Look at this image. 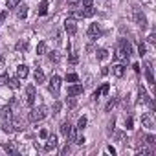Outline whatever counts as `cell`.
Masks as SVG:
<instances>
[{"mask_svg":"<svg viewBox=\"0 0 156 156\" xmlns=\"http://www.w3.org/2000/svg\"><path fill=\"white\" fill-rule=\"evenodd\" d=\"M46 116H48V108H46L44 105H41V107L31 108V112H30V121L37 123V121H42Z\"/></svg>","mask_w":156,"mask_h":156,"instance_id":"cell-1","label":"cell"},{"mask_svg":"<svg viewBox=\"0 0 156 156\" xmlns=\"http://www.w3.org/2000/svg\"><path fill=\"white\" fill-rule=\"evenodd\" d=\"M48 90H50L53 96H59V90H61V77H59V75H51V77H50Z\"/></svg>","mask_w":156,"mask_h":156,"instance_id":"cell-2","label":"cell"},{"mask_svg":"<svg viewBox=\"0 0 156 156\" xmlns=\"http://www.w3.org/2000/svg\"><path fill=\"white\" fill-rule=\"evenodd\" d=\"M61 134L66 140H70V141H73V138H75V132H73V129H72V125L68 121H62L61 123Z\"/></svg>","mask_w":156,"mask_h":156,"instance_id":"cell-3","label":"cell"},{"mask_svg":"<svg viewBox=\"0 0 156 156\" xmlns=\"http://www.w3.org/2000/svg\"><path fill=\"white\" fill-rule=\"evenodd\" d=\"M35 98H37L35 87H33V85H28V87H26V105L33 107V103H35Z\"/></svg>","mask_w":156,"mask_h":156,"instance_id":"cell-4","label":"cell"},{"mask_svg":"<svg viewBox=\"0 0 156 156\" xmlns=\"http://www.w3.org/2000/svg\"><path fill=\"white\" fill-rule=\"evenodd\" d=\"M134 20H136V24H138L141 30L147 28V17H145L140 9H134Z\"/></svg>","mask_w":156,"mask_h":156,"instance_id":"cell-5","label":"cell"},{"mask_svg":"<svg viewBox=\"0 0 156 156\" xmlns=\"http://www.w3.org/2000/svg\"><path fill=\"white\" fill-rule=\"evenodd\" d=\"M64 30H66L68 35H75V33H77V24H75V20H73V19H66V20H64Z\"/></svg>","mask_w":156,"mask_h":156,"instance_id":"cell-6","label":"cell"},{"mask_svg":"<svg viewBox=\"0 0 156 156\" xmlns=\"http://www.w3.org/2000/svg\"><path fill=\"white\" fill-rule=\"evenodd\" d=\"M145 77H147V83L151 85V87H154L156 83H154V73H152V64L147 61L145 62Z\"/></svg>","mask_w":156,"mask_h":156,"instance_id":"cell-7","label":"cell"},{"mask_svg":"<svg viewBox=\"0 0 156 156\" xmlns=\"http://www.w3.org/2000/svg\"><path fill=\"white\" fill-rule=\"evenodd\" d=\"M101 28H99V24H90L88 26V37L94 41V39H98V37H101Z\"/></svg>","mask_w":156,"mask_h":156,"instance_id":"cell-8","label":"cell"},{"mask_svg":"<svg viewBox=\"0 0 156 156\" xmlns=\"http://www.w3.org/2000/svg\"><path fill=\"white\" fill-rule=\"evenodd\" d=\"M46 140H48V141H46V145H44V151H48V152H50V151H53V149L57 147V143H59V141H57V136H55V134H48V138H46Z\"/></svg>","mask_w":156,"mask_h":156,"instance_id":"cell-9","label":"cell"},{"mask_svg":"<svg viewBox=\"0 0 156 156\" xmlns=\"http://www.w3.org/2000/svg\"><path fill=\"white\" fill-rule=\"evenodd\" d=\"M118 48L127 55V57H130V53H132V48H130V44H129V41L127 39H121L119 42H118Z\"/></svg>","mask_w":156,"mask_h":156,"instance_id":"cell-10","label":"cell"},{"mask_svg":"<svg viewBox=\"0 0 156 156\" xmlns=\"http://www.w3.org/2000/svg\"><path fill=\"white\" fill-rule=\"evenodd\" d=\"M141 123H143V127H145V129H149V130H152V129H154V119H152V116H151V114H143V116H141Z\"/></svg>","mask_w":156,"mask_h":156,"instance_id":"cell-11","label":"cell"},{"mask_svg":"<svg viewBox=\"0 0 156 156\" xmlns=\"http://www.w3.org/2000/svg\"><path fill=\"white\" fill-rule=\"evenodd\" d=\"M28 75H30V68L26 64H19L17 66V77H19V79H26Z\"/></svg>","mask_w":156,"mask_h":156,"instance_id":"cell-12","label":"cell"},{"mask_svg":"<svg viewBox=\"0 0 156 156\" xmlns=\"http://www.w3.org/2000/svg\"><path fill=\"white\" fill-rule=\"evenodd\" d=\"M108 90H110V87H108V83H105L103 87H99L94 94H92V98L94 99H98V98H101V96H105V94H108Z\"/></svg>","mask_w":156,"mask_h":156,"instance_id":"cell-13","label":"cell"},{"mask_svg":"<svg viewBox=\"0 0 156 156\" xmlns=\"http://www.w3.org/2000/svg\"><path fill=\"white\" fill-rule=\"evenodd\" d=\"M79 94H83V85H72V87H68V96H79Z\"/></svg>","mask_w":156,"mask_h":156,"instance_id":"cell-14","label":"cell"},{"mask_svg":"<svg viewBox=\"0 0 156 156\" xmlns=\"http://www.w3.org/2000/svg\"><path fill=\"white\" fill-rule=\"evenodd\" d=\"M94 15H96L94 8H83L79 13H77V17H83V19H88V17H94Z\"/></svg>","mask_w":156,"mask_h":156,"instance_id":"cell-15","label":"cell"},{"mask_svg":"<svg viewBox=\"0 0 156 156\" xmlns=\"http://www.w3.org/2000/svg\"><path fill=\"white\" fill-rule=\"evenodd\" d=\"M123 73H125V66H123V64H114V66H112V75L123 77Z\"/></svg>","mask_w":156,"mask_h":156,"instance_id":"cell-16","label":"cell"},{"mask_svg":"<svg viewBox=\"0 0 156 156\" xmlns=\"http://www.w3.org/2000/svg\"><path fill=\"white\" fill-rule=\"evenodd\" d=\"M22 119L20 118H11V129L13 130H22Z\"/></svg>","mask_w":156,"mask_h":156,"instance_id":"cell-17","label":"cell"},{"mask_svg":"<svg viewBox=\"0 0 156 156\" xmlns=\"http://www.w3.org/2000/svg\"><path fill=\"white\" fill-rule=\"evenodd\" d=\"M8 87H11L13 90H19L20 88V79L19 77H13V79H8V83H6Z\"/></svg>","mask_w":156,"mask_h":156,"instance_id":"cell-18","label":"cell"},{"mask_svg":"<svg viewBox=\"0 0 156 156\" xmlns=\"http://www.w3.org/2000/svg\"><path fill=\"white\" fill-rule=\"evenodd\" d=\"M35 81H37L39 85L46 81V77H44V72H42L41 68H37V70H35Z\"/></svg>","mask_w":156,"mask_h":156,"instance_id":"cell-19","label":"cell"},{"mask_svg":"<svg viewBox=\"0 0 156 156\" xmlns=\"http://www.w3.org/2000/svg\"><path fill=\"white\" fill-rule=\"evenodd\" d=\"M37 13H39V15H46V13H48V2H46V0H42V2L39 4Z\"/></svg>","mask_w":156,"mask_h":156,"instance_id":"cell-20","label":"cell"},{"mask_svg":"<svg viewBox=\"0 0 156 156\" xmlns=\"http://www.w3.org/2000/svg\"><path fill=\"white\" fill-rule=\"evenodd\" d=\"M15 48H17V51H22V50H26V48H28V39H22V41H19Z\"/></svg>","mask_w":156,"mask_h":156,"instance_id":"cell-21","label":"cell"},{"mask_svg":"<svg viewBox=\"0 0 156 156\" xmlns=\"http://www.w3.org/2000/svg\"><path fill=\"white\" fill-rule=\"evenodd\" d=\"M37 53H39V55H44V53H48L46 42H39V44H37Z\"/></svg>","mask_w":156,"mask_h":156,"instance_id":"cell-22","label":"cell"},{"mask_svg":"<svg viewBox=\"0 0 156 156\" xmlns=\"http://www.w3.org/2000/svg\"><path fill=\"white\" fill-rule=\"evenodd\" d=\"M107 57H108V50H105V48L98 50V59H99V61H105Z\"/></svg>","mask_w":156,"mask_h":156,"instance_id":"cell-23","label":"cell"},{"mask_svg":"<svg viewBox=\"0 0 156 156\" xmlns=\"http://www.w3.org/2000/svg\"><path fill=\"white\" fill-rule=\"evenodd\" d=\"M116 105H118V98H112V99H110V101L107 103V107H105V110H107V112H110V110H112V108H114Z\"/></svg>","mask_w":156,"mask_h":156,"instance_id":"cell-24","label":"cell"},{"mask_svg":"<svg viewBox=\"0 0 156 156\" xmlns=\"http://www.w3.org/2000/svg\"><path fill=\"white\" fill-rule=\"evenodd\" d=\"M17 17H19V19H26V17H28V8H26V6H22V8L17 11Z\"/></svg>","mask_w":156,"mask_h":156,"instance_id":"cell-25","label":"cell"},{"mask_svg":"<svg viewBox=\"0 0 156 156\" xmlns=\"http://www.w3.org/2000/svg\"><path fill=\"white\" fill-rule=\"evenodd\" d=\"M66 81L68 83H77V81H79V77H77V73H66Z\"/></svg>","mask_w":156,"mask_h":156,"instance_id":"cell-26","label":"cell"},{"mask_svg":"<svg viewBox=\"0 0 156 156\" xmlns=\"http://www.w3.org/2000/svg\"><path fill=\"white\" fill-rule=\"evenodd\" d=\"M20 4V0H6V6H8V9H13V8H17Z\"/></svg>","mask_w":156,"mask_h":156,"instance_id":"cell-27","label":"cell"},{"mask_svg":"<svg viewBox=\"0 0 156 156\" xmlns=\"http://www.w3.org/2000/svg\"><path fill=\"white\" fill-rule=\"evenodd\" d=\"M66 105H68L70 108H75V107H77V99H75L73 96H70V98L66 99Z\"/></svg>","mask_w":156,"mask_h":156,"instance_id":"cell-28","label":"cell"},{"mask_svg":"<svg viewBox=\"0 0 156 156\" xmlns=\"http://www.w3.org/2000/svg\"><path fill=\"white\" fill-rule=\"evenodd\" d=\"M4 151H6V152H9V154H19V152L15 151V147H13L11 143H4Z\"/></svg>","mask_w":156,"mask_h":156,"instance_id":"cell-29","label":"cell"},{"mask_svg":"<svg viewBox=\"0 0 156 156\" xmlns=\"http://www.w3.org/2000/svg\"><path fill=\"white\" fill-rule=\"evenodd\" d=\"M87 127V118L83 116V118H79V121H77V130H83Z\"/></svg>","mask_w":156,"mask_h":156,"instance_id":"cell-30","label":"cell"},{"mask_svg":"<svg viewBox=\"0 0 156 156\" xmlns=\"http://www.w3.org/2000/svg\"><path fill=\"white\" fill-rule=\"evenodd\" d=\"M145 51H147V50H145V44H143V42H138V55H140V57H143V55H145Z\"/></svg>","mask_w":156,"mask_h":156,"instance_id":"cell-31","label":"cell"},{"mask_svg":"<svg viewBox=\"0 0 156 156\" xmlns=\"http://www.w3.org/2000/svg\"><path fill=\"white\" fill-rule=\"evenodd\" d=\"M48 57H50V61H51V62H59V53H57V51H50V53H48Z\"/></svg>","mask_w":156,"mask_h":156,"instance_id":"cell-32","label":"cell"},{"mask_svg":"<svg viewBox=\"0 0 156 156\" xmlns=\"http://www.w3.org/2000/svg\"><path fill=\"white\" fill-rule=\"evenodd\" d=\"M145 141H147V145H151V147H154V145H156V138H154L152 134H149V136L145 138Z\"/></svg>","mask_w":156,"mask_h":156,"instance_id":"cell-33","label":"cell"},{"mask_svg":"<svg viewBox=\"0 0 156 156\" xmlns=\"http://www.w3.org/2000/svg\"><path fill=\"white\" fill-rule=\"evenodd\" d=\"M8 79H9V75H8V73H2V75H0V83H2V85H6Z\"/></svg>","mask_w":156,"mask_h":156,"instance_id":"cell-34","label":"cell"},{"mask_svg":"<svg viewBox=\"0 0 156 156\" xmlns=\"http://www.w3.org/2000/svg\"><path fill=\"white\" fill-rule=\"evenodd\" d=\"M68 4H70V8H72V9H75L77 6H79V0H68Z\"/></svg>","mask_w":156,"mask_h":156,"instance_id":"cell-35","label":"cell"},{"mask_svg":"<svg viewBox=\"0 0 156 156\" xmlns=\"http://www.w3.org/2000/svg\"><path fill=\"white\" fill-rule=\"evenodd\" d=\"M77 61H79V57H77V53H72V55H70V62H72V64H75Z\"/></svg>","mask_w":156,"mask_h":156,"instance_id":"cell-36","label":"cell"},{"mask_svg":"<svg viewBox=\"0 0 156 156\" xmlns=\"http://www.w3.org/2000/svg\"><path fill=\"white\" fill-rule=\"evenodd\" d=\"M125 127H127V129H132V118H127V119H125Z\"/></svg>","mask_w":156,"mask_h":156,"instance_id":"cell-37","label":"cell"},{"mask_svg":"<svg viewBox=\"0 0 156 156\" xmlns=\"http://www.w3.org/2000/svg\"><path fill=\"white\" fill-rule=\"evenodd\" d=\"M59 110H61V103H59V101H57V103H55V105H53V114H57V112H59Z\"/></svg>","mask_w":156,"mask_h":156,"instance_id":"cell-38","label":"cell"},{"mask_svg":"<svg viewBox=\"0 0 156 156\" xmlns=\"http://www.w3.org/2000/svg\"><path fill=\"white\" fill-rule=\"evenodd\" d=\"M39 136H41L42 140H46V138H48V130H44V129H42V130L39 132Z\"/></svg>","mask_w":156,"mask_h":156,"instance_id":"cell-39","label":"cell"},{"mask_svg":"<svg viewBox=\"0 0 156 156\" xmlns=\"http://www.w3.org/2000/svg\"><path fill=\"white\" fill-rule=\"evenodd\" d=\"M6 17H8V11H2V13H0V24L6 20Z\"/></svg>","mask_w":156,"mask_h":156,"instance_id":"cell-40","label":"cell"},{"mask_svg":"<svg viewBox=\"0 0 156 156\" xmlns=\"http://www.w3.org/2000/svg\"><path fill=\"white\" fill-rule=\"evenodd\" d=\"M66 152H70V145L66 143L64 147H62V151H61V154H66Z\"/></svg>","mask_w":156,"mask_h":156,"instance_id":"cell-41","label":"cell"},{"mask_svg":"<svg viewBox=\"0 0 156 156\" xmlns=\"http://www.w3.org/2000/svg\"><path fill=\"white\" fill-rule=\"evenodd\" d=\"M83 6L85 8H92V0H83Z\"/></svg>","mask_w":156,"mask_h":156,"instance_id":"cell-42","label":"cell"},{"mask_svg":"<svg viewBox=\"0 0 156 156\" xmlns=\"http://www.w3.org/2000/svg\"><path fill=\"white\" fill-rule=\"evenodd\" d=\"M147 41H149V42H154V41H156V35H154V33H151V35L147 37Z\"/></svg>","mask_w":156,"mask_h":156,"instance_id":"cell-43","label":"cell"},{"mask_svg":"<svg viewBox=\"0 0 156 156\" xmlns=\"http://www.w3.org/2000/svg\"><path fill=\"white\" fill-rule=\"evenodd\" d=\"M132 68H134V72H136V73H140V64H138V62H134V64H132Z\"/></svg>","mask_w":156,"mask_h":156,"instance_id":"cell-44","label":"cell"},{"mask_svg":"<svg viewBox=\"0 0 156 156\" xmlns=\"http://www.w3.org/2000/svg\"><path fill=\"white\" fill-rule=\"evenodd\" d=\"M107 151H108V152H110V154H116V149H114V147H112V145H108V147H107Z\"/></svg>","mask_w":156,"mask_h":156,"instance_id":"cell-45","label":"cell"}]
</instances>
